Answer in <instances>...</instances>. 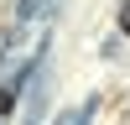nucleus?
I'll return each mask as SVG.
<instances>
[{
	"instance_id": "f257e3e1",
	"label": "nucleus",
	"mask_w": 130,
	"mask_h": 125,
	"mask_svg": "<svg viewBox=\"0 0 130 125\" xmlns=\"http://www.w3.org/2000/svg\"><path fill=\"white\" fill-rule=\"evenodd\" d=\"M120 21H125V31H130V5H125V16H120Z\"/></svg>"
}]
</instances>
